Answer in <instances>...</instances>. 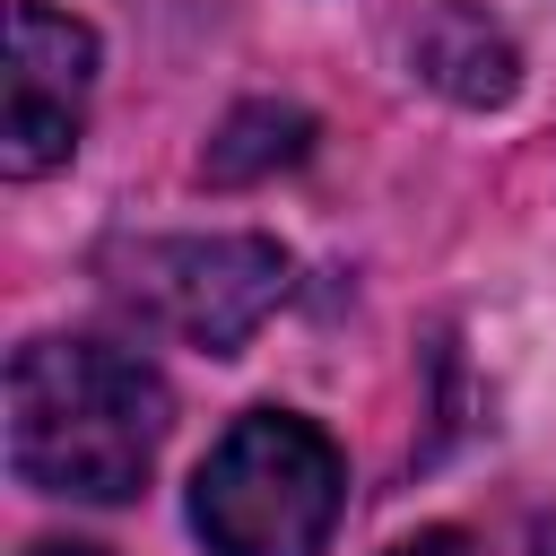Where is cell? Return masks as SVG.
Wrapping results in <instances>:
<instances>
[{
  "label": "cell",
  "instance_id": "1",
  "mask_svg": "<svg viewBox=\"0 0 556 556\" xmlns=\"http://www.w3.org/2000/svg\"><path fill=\"white\" fill-rule=\"evenodd\" d=\"M165 374L122 339H26L9 356V469L35 495L130 504L165 443Z\"/></svg>",
  "mask_w": 556,
  "mask_h": 556
},
{
  "label": "cell",
  "instance_id": "2",
  "mask_svg": "<svg viewBox=\"0 0 556 556\" xmlns=\"http://www.w3.org/2000/svg\"><path fill=\"white\" fill-rule=\"evenodd\" d=\"M339 504V443L295 408H243L191 478V530L208 556H321Z\"/></svg>",
  "mask_w": 556,
  "mask_h": 556
},
{
  "label": "cell",
  "instance_id": "3",
  "mask_svg": "<svg viewBox=\"0 0 556 556\" xmlns=\"http://www.w3.org/2000/svg\"><path fill=\"white\" fill-rule=\"evenodd\" d=\"M122 304L208 356H235L287 304V252L269 235H165L122 261Z\"/></svg>",
  "mask_w": 556,
  "mask_h": 556
},
{
  "label": "cell",
  "instance_id": "4",
  "mask_svg": "<svg viewBox=\"0 0 556 556\" xmlns=\"http://www.w3.org/2000/svg\"><path fill=\"white\" fill-rule=\"evenodd\" d=\"M87 96H96V35L43 0L9 9V104H0V174L35 182L52 174L78 130H87Z\"/></svg>",
  "mask_w": 556,
  "mask_h": 556
},
{
  "label": "cell",
  "instance_id": "5",
  "mask_svg": "<svg viewBox=\"0 0 556 556\" xmlns=\"http://www.w3.org/2000/svg\"><path fill=\"white\" fill-rule=\"evenodd\" d=\"M408 61H417L443 96H460V104H504V96L521 87V61H513L504 26H495L486 9H469V0L426 9V26H417V43H408Z\"/></svg>",
  "mask_w": 556,
  "mask_h": 556
},
{
  "label": "cell",
  "instance_id": "6",
  "mask_svg": "<svg viewBox=\"0 0 556 556\" xmlns=\"http://www.w3.org/2000/svg\"><path fill=\"white\" fill-rule=\"evenodd\" d=\"M304 148H313V113H295V104H243L208 139V182H252L269 165H295Z\"/></svg>",
  "mask_w": 556,
  "mask_h": 556
},
{
  "label": "cell",
  "instance_id": "7",
  "mask_svg": "<svg viewBox=\"0 0 556 556\" xmlns=\"http://www.w3.org/2000/svg\"><path fill=\"white\" fill-rule=\"evenodd\" d=\"M391 556H478V547H469L460 530H417V539H400Z\"/></svg>",
  "mask_w": 556,
  "mask_h": 556
},
{
  "label": "cell",
  "instance_id": "8",
  "mask_svg": "<svg viewBox=\"0 0 556 556\" xmlns=\"http://www.w3.org/2000/svg\"><path fill=\"white\" fill-rule=\"evenodd\" d=\"M26 556H104V547H87V539H35Z\"/></svg>",
  "mask_w": 556,
  "mask_h": 556
}]
</instances>
